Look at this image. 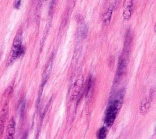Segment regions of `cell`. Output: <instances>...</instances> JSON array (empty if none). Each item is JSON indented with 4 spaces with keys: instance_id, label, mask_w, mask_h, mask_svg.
<instances>
[{
    "instance_id": "6da1fadb",
    "label": "cell",
    "mask_w": 156,
    "mask_h": 139,
    "mask_svg": "<svg viewBox=\"0 0 156 139\" xmlns=\"http://www.w3.org/2000/svg\"><path fill=\"white\" fill-rule=\"evenodd\" d=\"M24 52V49L22 46V30H19L14 38L10 55V62L14 61L22 55Z\"/></svg>"
},
{
    "instance_id": "7a4b0ae2",
    "label": "cell",
    "mask_w": 156,
    "mask_h": 139,
    "mask_svg": "<svg viewBox=\"0 0 156 139\" xmlns=\"http://www.w3.org/2000/svg\"><path fill=\"white\" fill-rule=\"evenodd\" d=\"M120 105V101L119 99H115L111 104H109L105 113L104 123L108 126L110 127L114 123L117 116L118 110L119 105Z\"/></svg>"
},
{
    "instance_id": "3957f363",
    "label": "cell",
    "mask_w": 156,
    "mask_h": 139,
    "mask_svg": "<svg viewBox=\"0 0 156 139\" xmlns=\"http://www.w3.org/2000/svg\"><path fill=\"white\" fill-rule=\"evenodd\" d=\"M8 112H9V105H8V102H6L3 105L0 112V137L2 135L4 132L5 123L8 115Z\"/></svg>"
},
{
    "instance_id": "277c9868",
    "label": "cell",
    "mask_w": 156,
    "mask_h": 139,
    "mask_svg": "<svg viewBox=\"0 0 156 139\" xmlns=\"http://www.w3.org/2000/svg\"><path fill=\"white\" fill-rule=\"evenodd\" d=\"M15 132V121L12 118L9 121L7 125V134L4 139H14V135Z\"/></svg>"
},
{
    "instance_id": "5b68a950",
    "label": "cell",
    "mask_w": 156,
    "mask_h": 139,
    "mask_svg": "<svg viewBox=\"0 0 156 139\" xmlns=\"http://www.w3.org/2000/svg\"><path fill=\"white\" fill-rule=\"evenodd\" d=\"M126 68V62L124 57H120L118 70L116 71V79H119L123 75Z\"/></svg>"
},
{
    "instance_id": "8992f818",
    "label": "cell",
    "mask_w": 156,
    "mask_h": 139,
    "mask_svg": "<svg viewBox=\"0 0 156 139\" xmlns=\"http://www.w3.org/2000/svg\"><path fill=\"white\" fill-rule=\"evenodd\" d=\"M113 12V6L111 5L109 7L105 12L103 16V23L104 25H107L110 23V20H111V17Z\"/></svg>"
},
{
    "instance_id": "52a82bcc",
    "label": "cell",
    "mask_w": 156,
    "mask_h": 139,
    "mask_svg": "<svg viewBox=\"0 0 156 139\" xmlns=\"http://www.w3.org/2000/svg\"><path fill=\"white\" fill-rule=\"evenodd\" d=\"M150 102L148 101L147 100H144L143 101L140 107V113L143 115H144L147 113V112L148 111L149 107H150Z\"/></svg>"
},
{
    "instance_id": "ba28073f",
    "label": "cell",
    "mask_w": 156,
    "mask_h": 139,
    "mask_svg": "<svg viewBox=\"0 0 156 139\" xmlns=\"http://www.w3.org/2000/svg\"><path fill=\"white\" fill-rule=\"evenodd\" d=\"M132 40V32L130 29H129L126 33V39H125V44H124V49L126 50V51L130 48Z\"/></svg>"
},
{
    "instance_id": "9c48e42d",
    "label": "cell",
    "mask_w": 156,
    "mask_h": 139,
    "mask_svg": "<svg viewBox=\"0 0 156 139\" xmlns=\"http://www.w3.org/2000/svg\"><path fill=\"white\" fill-rule=\"evenodd\" d=\"M107 135V129L105 127H101L97 132L96 137L98 139H105Z\"/></svg>"
},
{
    "instance_id": "30bf717a",
    "label": "cell",
    "mask_w": 156,
    "mask_h": 139,
    "mask_svg": "<svg viewBox=\"0 0 156 139\" xmlns=\"http://www.w3.org/2000/svg\"><path fill=\"white\" fill-rule=\"evenodd\" d=\"M123 17L126 20H129L130 18L132 15V7H126L124 9L123 12Z\"/></svg>"
},
{
    "instance_id": "8fae6325",
    "label": "cell",
    "mask_w": 156,
    "mask_h": 139,
    "mask_svg": "<svg viewBox=\"0 0 156 139\" xmlns=\"http://www.w3.org/2000/svg\"><path fill=\"white\" fill-rule=\"evenodd\" d=\"M91 84H92V77H91V76H90L88 77V79H87V81L86 83V86H85V92L86 94H87L89 92L90 89L91 87Z\"/></svg>"
},
{
    "instance_id": "7c38bea8",
    "label": "cell",
    "mask_w": 156,
    "mask_h": 139,
    "mask_svg": "<svg viewBox=\"0 0 156 139\" xmlns=\"http://www.w3.org/2000/svg\"><path fill=\"white\" fill-rule=\"evenodd\" d=\"M87 32H88V30H87V26L85 25L83 26L81 29H80V35L82 37H85L87 36Z\"/></svg>"
},
{
    "instance_id": "4fadbf2b",
    "label": "cell",
    "mask_w": 156,
    "mask_h": 139,
    "mask_svg": "<svg viewBox=\"0 0 156 139\" xmlns=\"http://www.w3.org/2000/svg\"><path fill=\"white\" fill-rule=\"evenodd\" d=\"M133 0H125L124 2V7H132L133 4Z\"/></svg>"
},
{
    "instance_id": "5bb4252c",
    "label": "cell",
    "mask_w": 156,
    "mask_h": 139,
    "mask_svg": "<svg viewBox=\"0 0 156 139\" xmlns=\"http://www.w3.org/2000/svg\"><path fill=\"white\" fill-rule=\"evenodd\" d=\"M21 0H16L14 2V7L16 9H18L21 5Z\"/></svg>"
},
{
    "instance_id": "9a60e30c",
    "label": "cell",
    "mask_w": 156,
    "mask_h": 139,
    "mask_svg": "<svg viewBox=\"0 0 156 139\" xmlns=\"http://www.w3.org/2000/svg\"><path fill=\"white\" fill-rule=\"evenodd\" d=\"M27 133H25V134L23 135V137L21 138V139H27Z\"/></svg>"
}]
</instances>
